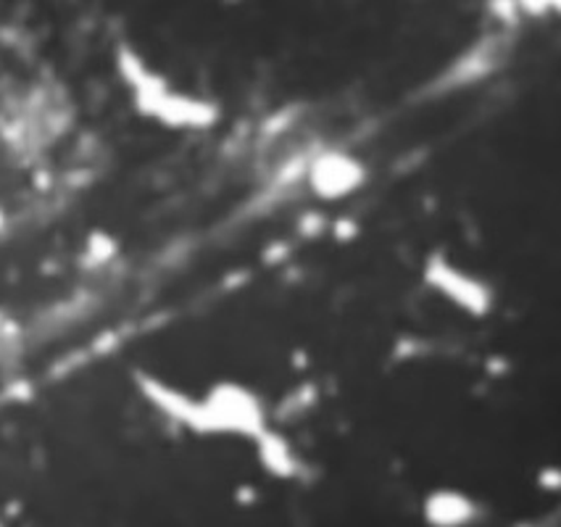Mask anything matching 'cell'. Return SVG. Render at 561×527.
I'll return each instance as SVG.
<instances>
[{"mask_svg":"<svg viewBox=\"0 0 561 527\" xmlns=\"http://www.w3.org/2000/svg\"><path fill=\"white\" fill-rule=\"evenodd\" d=\"M422 514H425V523L435 527H461L469 525L480 514L478 501L467 493L454 491V488H440V491H433L425 499V506H422Z\"/></svg>","mask_w":561,"mask_h":527,"instance_id":"277c9868","label":"cell"},{"mask_svg":"<svg viewBox=\"0 0 561 527\" xmlns=\"http://www.w3.org/2000/svg\"><path fill=\"white\" fill-rule=\"evenodd\" d=\"M367 180L369 167L356 153L341 151V148L319 151L306 161V185L319 201L337 204V201L351 198L367 185Z\"/></svg>","mask_w":561,"mask_h":527,"instance_id":"7a4b0ae2","label":"cell"},{"mask_svg":"<svg viewBox=\"0 0 561 527\" xmlns=\"http://www.w3.org/2000/svg\"><path fill=\"white\" fill-rule=\"evenodd\" d=\"M198 433H232L261 440L270 433L264 403L253 390L219 382L198 401Z\"/></svg>","mask_w":561,"mask_h":527,"instance_id":"6da1fadb","label":"cell"},{"mask_svg":"<svg viewBox=\"0 0 561 527\" xmlns=\"http://www.w3.org/2000/svg\"><path fill=\"white\" fill-rule=\"evenodd\" d=\"M259 444L264 446V465L270 467L274 474H290L293 472V461H290L288 446H285L283 440L272 438V435L266 433L264 438L259 440Z\"/></svg>","mask_w":561,"mask_h":527,"instance_id":"5b68a950","label":"cell"},{"mask_svg":"<svg viewBox=\"0 0 561 527\" xmlns=\"http://www.w3.org/2000/svg\"><path fill=\"white\" fill-rule=\"evenodd\" d=\"M427 279L433 283V288H438L443 296H448L454 303L472 311V314H485L491 309V288L485 283H480V279L465 275V272L454 270L451 264L440 262V259H433L427 264Z\"/></svg>","mask_w":561,"mask_h":527,"instance_id":"3957f363","label":"cell"}]
</instances>
